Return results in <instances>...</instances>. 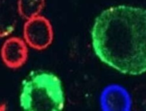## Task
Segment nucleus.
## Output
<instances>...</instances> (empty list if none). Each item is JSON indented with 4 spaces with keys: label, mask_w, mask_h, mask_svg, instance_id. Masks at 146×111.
Listing matches in <instances>:
<instances>
[{
    "label": "nucleus",
    "mask_w": 146,
    "mask_h": 111,
    "mask_svg": "<svg viewBox=\"0 0 146 111\" xmlns=\"http://www.w3.org/2000/svg\"><path fill=\"white\" fill-rule=\"evenodd\" d=\"M91 45L102 62L123 74L146 73V9L113 6L96 18Z\"/></svg>",
    "instance_id": "obj_1"
},
{
    "label": "nucleus",
    "mask_w": 146,
    "mask_h": 111,
    "mask_svg": "<svg viewBox=\"0 0 146 111\" xmlns=\"http://www.w3.org/2000/svg\"><path fill=\"white\" fill-rule=\"evenodd\" d=\"M65 103L62 80L51 71H33L22 83L19 104L25 111H61Z\"/></svg>",
    "instance_id": "obj_2"
},
{
    "label": "nucleus",
    "mask_w": 146,
    "mask_h": 111,
    "mask_svg": "<svg viewBox=\"0 0 146 111\" xmlns=\"http://www.w3.org/2000/svg\"><path fill=\"white\" fill-rule=\"evenodd\" d=\"M23 39L28 47L37 51L47 49L54 40V30L49 20L42 15L26 20Z\"/></svg>",
    "instance_id": "obj_3"
},
{
    "label": "nucleus",
    "mask_w": 146,
    "mask_h": 111,
    "mask_svg": "<svg viewBox=\"0 0 146 111\" xmlns=\"http://www.w3.org/2000/svg\"><path fill=\"white\" fill-rule=\"evenodd\" d=\"M0 55L3 62L7 67L10 69L20 68L28 60V45L21 37H9L2 45Z\"/></svg>",
    "instance_id": "obj_4"
},
{
    "label": "nucleus",
    "mask_w": 146,
    "mask_h": 111,
    "mask_svg": "<svg viewBox=\"0 0 146 111\" xmlns=\"http://www.w3.org/2000/svg\"><path fill=\"white\" fill-rule=\"evenodd\" d=\"M16 11L7 0H0V38L9 36L15 30Z\"/></svg>",
    "instance_id": "obj_5"
},
{
    "label": "nucleus",
    "mask_w": 146,
    "mask_h": 111,
    "mask_svg": "<svg viewBox=\"0 0 146 111\" xmlns=\"http://www.w3.org/2000/svg\"><path fill=\"white\" fill-rule=\"evenodd\" d=\"M102 102L106 109L121 110L128 108L129 98L123 89L117 86H112L104 91Z\"/></svg>",
    "instance_id": "obj_6"
},
{
    "label": "nucleus",
    "mask_w": 146,
    "mask_h": 111,
    "mask_svg": "<svg viewBox=\"0 0 146 111\" xmlns=\"http://www.w3.org/2000/svg\"><path fill=\"white\" fill-rule=\"evenodd\" d=\"M46 0H17V12L25 20L41 14Z\"/></svg>",
    "instance_id": "obj_7"
},
{
    "label": "nucleus",
    "mask_w": 146,
    "mask_h": 111,
    "mask_svg": "<svg viewBox=\"0 0 146 111\" xmlns=\"http://www.w3.org/2000/svg\"><path fill=\"white\" fill-rule=\"evenodd\" d=\"M8 109L7 104L5 102H0V111H5Z\"/></svg>",
    "instance_id": "obj_8"
}]
</instances>
